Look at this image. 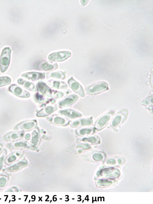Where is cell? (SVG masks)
Segmentation results:
<instances>
[{
    "mask_svg": "<svg viewBox=\"0 0 153 204\" xmlns=\"http://www.w3.org/2000/svg\"><path fill=\"white\" fill-rule=\"evenodd\" d=\"M55 123L59 124H63L65 122V120L60 117H56L54 120Z\"/></svg>",
    "mask_w": 153,
    "mask_h": 204,
    "instance_id": "e0dca14e",
    "label": "cell"
},
{
    "mask_svg": "<svg viewBox=\"0 0 153 204\" xmlns=\"http://www.w3.org/2000/svg\"><path fill=\"white\" fill-rule=\"evenodd\" d=\"M36 96L37 99L39 101H42L43 99L42 97L40 95H39V94H37Z\"/></svg>",
    "mask_w": 153,
    "mask_h": 204,
    "instance_id": "603a6c76",
    "label": "cell"
},
{
    "mask_svg": "<svg viewBox=\"0 0 153 204\" xmlns=\"http://www.w3.org/2000/svg\"><path fill=\"white\" fill-rule=\"evenodd\" d=\"M128 112L127 110L124 109L118 113L112 121V126L113 127H116L121 123L126 118Z\"/></svg>",
    "mask_w": 153,
    "mask_h": 204,
    "instance_id": "8992f818",
    "label": "cell"
},
{
    "mask_svg": "<svg viewBox=\"0 0 153 204\" xmlns=\"http://www.w3.org/2000/svg\"><path fill=\"white\" fill-rule=\"evenodd\" d=\"M112 113H108L100 117L97 121L95 124V127L98 130L102 129L109 121Z\"/></svg>",
    "mask_w": 153,
    "mask_h": 204,
    "instance_id": "5b68a950",
    "label": "cell"
},
{
    "mask_svg": "<svg viewBox=\"0 0 153 204\" xmlns=\"http://www.w3.org/2000/svg\"><path fill=\"white\" fill-rule=\"evenodd\" d=\"M45 111L46 112L45 115L48 114H50L52 112L54 111L53 108L51 106L47 107L45 109Z\"/></svg>",
    "mask_w": 153,
    "mask_h": 204,
    "instance_id": "ac0fdd59",
    "label": "cell"
},
{
    "mask_svg": "<svg viewBox=\"0 0 153 204\" xmlns=\"http://www.w3.org/2000/svg\"><path fill=\"white\" fill-rule=\"evenodd\" d=\"M102 156L101 155L99 154H96L94 155V157L96 159H101L102 158Z\"/></svg>",
    "mask_w": 153,
    "mask_h": 204,
    "instance_id": "cb8c5ba5",
    "label": "cell"
},
{
    "mask_svg": "<svg viewBox=\"0 0 153 204\" xmlns=\"http://www.w3.org/2000/svg\"><path fill=\"white\" fill-rule=\"evenodd\" d=\"M61 114L69 117L75 118L81 116V115L76 111L71 109H65L60 111Z\"/></svg>",
    "mask_w": 153,
    "mask_h": 204,
    "instance_id": "7c38bea8",
    "label": "cell"
},
{
    "mask_svg": "<svg viewBox=\"0 0 153 204\" xmlns=\"http://www.w3.org/2000/svg\"><path fill=\"white\" fill-rule=\"evenodd\" d=\"M152 97L151 98V97L148 98L143 101V104L147 105L149 104H151V103H152Z\"/></svg>",
    "mask_w": 153,
    "mask_h": 204,
    "instance_id": "d6986e66",
    "label": "cell"
},
{
    "mask_svg": "<svg viewBox=\"0 0 153 204\" xmlns=\"http://www.w3.org/2000/svg\"><path fill=\"white\" fill-rule=\"evenodd\" d=\"M79 123V122L78 121H76L75 122H74L73 123V125L74 126H76L77 125H78Z\"/></svg>",
    "mask_w": 153,
    "mask_h": 204,
    "instance_id": "83f0119b",
    "label": "cell"
},
{
    "mask_svg": "<svg viewBox=\"0 0 153 204\" xmlns=\"http://www.w3.org/2000/svg\"><path fill=\"white\" fill-rule=\"evenodd\" d=\"M51 76L53 77L60 78H61L62 76L61 74L58 72H55L52 73L51 74Z\"/></svg>",
    "mask_w": 153,
    "mask_h": 204,
    "instance_id": "44dd1931",
    "label": "cell"
},
{
    "mask_svg": "<svg viewBox=\"0 0 153 204\" xmlns=\"http://www.w3.org/2000/svg\"><path fill=\"white\" fill-rule=\"evenodd\" d=\"M89 141L92 142H94L96 140V138L94 137H92L89 138Z\"/></svg>",
    "mask_w": 153,
    "mask_h": 204,
    "instance_id": "484cf974",
    "label": "cell"
},
{
    "mask_svg": "<svg viewBox=\"0 0 153 204\" xmlns=\"http://www.w3.org/2000/svg\"><path fill=\"white\" fill-rule=\"evenodd\" d=\"M77 98L78 97L76 95H72L60 102L59 105L60 106L70 105L74 103Z\"/></svg>",
    "mask_w": 153,
    "mask_h": 204,
    "instance_id": "30bf717a",
    "label": "cell"
},
{
    "mask_svg": "<svg viewBox=\"0 0 153 204\" xmlns=\"http://www.w3.org/2000/svg\"><path fill=\"white\" fill-rule=\"evenodd\" d=\"M70 87L75 92L82 96H84V93L83 88L80 84L75 80L72 77L70 78L68 81Z\"/></svg>",
    "mask_w": 153,
    "mask_h": 204,
    "instance_id": "52a82bcc",
    "label": "cell"
},
{
    "mask_svg": "<svg viewBox=\"0 0 153 204\" xmlns=\"http://www.w3.org/2000/svg\"><path fill=\"white\" fill-rule=\"evenodd\" d=\"M71 56L70 52L65 51L53 53L50 54L48 58L53 61H64Z\"/></svg>",
    "mask_w": 153,
    "mask_h": 204,
    "instance_id": "3957f363",
    "label": "cell"
},
{
    "mask_svg": "<svg viewBox=\"0 0 153 204\" xmlns=\"http://www.w3.org/2000/svg\"><path fill=\"white\" fill-rule=\"evenodd\" d=\"M36 87L38 90L42 93H50L51 92V89L44 82L38 83Z\"/></svg>",
    "mask_w": 153,
    "mask_h": 204,
    "instance_id": "8fae6325",
    "label": "cell"
},
{
    "mask_svg": "<svg viewBox=\"0 0 153 204\" xmlns=\"http://www.w3.org/2000/svg\"><path fill=\"white\" fill-rule=\"evenodd\" d=\"M11 51L8 47L4 48L2 51L0 59V71L2 73L6 71L9 65Z\"/></svg>",
    "mask_w": 153,
    "mask_h": 204,
    "instance_id": "6da1fadb",
    "label": "cell"
},
{
    "mask_svg": "<svg viewBox=\"0 0 153 204\" xmlns=\"http://www.w3.org/2000/svg\"><path fill=\"white\" fill-rule=\"evenodd\" d=\"M22 77L33 81H36L39 79H43L45 77L44 73L36 72H29L24 73Z\"/></svg>",
    "mask_w": 153,
    "mask_h": 204,
    "instance_id": "ba28073f",
    "label": "cell"
},
{
    "mask_svg": "<svg viewBox=\"0 0 153 204\" xmlns=\"http://www.w3.org/2000/svg\"><path fill=\"white\" fill-rule=\"evenodd\" d=\"M9 90L16 96L21 98H28L30 95L29 93L23 89L16 84L11 85L9 87Z\"/></svg>",
    "mask_w": 153,
    "mask_h": 204,
    "instance_id": "277c9868",
    "label": "cell"
},
{
    "mask_svg": "<svg viewBox=\"0 0 153 204\" xmlns=\"http://www.w3.org/2000/svg\"><path fill=\"white\" fill-rule=\"evenodd\" d=\"M11 81V79L8 77H0V87L10 84Z\"/></svg>",
    "mask_w": 153,
    "mask_h": 204,
    "instance_id": "4fadbf2b",
    "label": "cell"
},
{
    "mask_svg": "<svg viewBox=\"0 0 153 204\" xmlns=\"http://www.w3.org/2000/svg\"><path fill=\"white\" fill-rule=\"evenodd\" d=\"M92 130L90 129H83L80 130V133L82 134H88L91 133Z\"/></svg>",
    "mask_w": 153,
    "mask_h": 204,
    "instance_id": "ffe728a7",
    "label": "cell"
},
{
    "mask_svg": "<svg viewBox=\"0 0 153 204\" xmlns=\"http://www.w3.org/2000/svg\"><path fill=\"white\" fill-rule=\"evenodd\" d=\"M63 95V94L62 92H60L59 93H58L57 94V96L58 97H62Z\"/></svg>",
    "mask_w": 153,
    "mask_h": 204,
    "instance_id": "4316f807",
    "label": "cell"
},
{
    "mask_svg": "<svg viewBox=\"0 0 153 204\" xmlns=\"http://www.w3.org/2000/svg\"><path fill=\"white\" fill-rule=\"evenodd\" d=\"M80 147L83 149H86L89 147V146L88 144H85L80 145Z\"/></svg>",
    "mask_w": 153,
    "mask_h": 204,
    "instance_id": "d4e9b609",
    "label": "cell"
},
{
    "mask_svg": "<svg viewBox=\"0 0 153 204\" xmlns=\"http://www.w3.org/2000/svg\"><path fill=\"white\" fill-rule=\"evenodd\" d=\"M92 119H82L81 120V124L82 125H90L92 124Z\"/></svg>",
    "mask_w": 153,
    "mask_h": 204,
    "instance_id": "2e32d148",
    "label": "cell"
},
{
    "mask_svg": "<svg viewBox=\"0 0 153 204\" xmlns=\"http://www.w3.org/2000/svg\"><path fill=\"white\" fill-rule=\"evenodd\" d=\"M34 125V122H30L25 123L19 125V127H21L22 129L28 130L33 127Z\"/></svg>",
    "mask_w": 153,
    "mask_h": 204,
    "instance_id": "5bb4252c",
    "label": "cell"
},
{
    "mask_svg": "<svg viewBox=\"0 0 153 204\" xmlns=\"http://www.w3.org/2000/svg\"><path fill=\"white\" fill-rule=\"evenodd\" d=\"M108 84L105 82L97 83L89 86L86 89V92L90 94H96L107 90Z\"/></svg>",
    "mask_w": 153,
    "mask_h": 204,
    "instance_id": "7a4b0ae2",
    "label": "cell"
},
{
    "mask_svg": "<svg viewBox=\"0 0 153 204\" xmlns=\"http://www.w3.org/2000/svg\"><path fill=\"white\" fill-rule=\"evenodd\" d=\"M17 83L28 90L33 91L36 90L35 85L32 83L25 81L22 78H19L17 80Z\"/></svg>",
    "mask_w": 153,
    "mask_h": 204,
    "instance_id": "9c48e42d",
    "label": "cell"
},
{
    "mask_svg": "<svg viewBox=\"0 0 153 204\" xmlns=\"http://www.w3.org/2000/svg\"><path fill=\"white\" fill-rule=\"evenodd\" d=\"M59 84L60 82H59L54 81L53 82V86L54 87L58 89L59 88Z\"/></svg>",
    "mask_w": 153,
    "mask_h": 204,
    "instance_id": "7402d4cb",
    "label": "cell"
},
{
    "mask_svg": "<svg viewBox=\"0 0 153 204\" xmlns=\"http://www.w3.org/2000/svg\"><path fill=\"white\" fill-rule=\"evenodd\" d=\"M41 67L45 70H48L52 69L53 68V66L46 62L43 63Z\"/></svg>",
    "mask_w": 153,
    "mask_h": 204,
    "instance_id": "9a60e30c",
    "label": "cell"
}]
</instances>
